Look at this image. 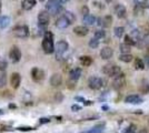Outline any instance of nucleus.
<instances>
[{"label":"nucleus","mask_w":149,"mask_h":133,"mask_svg":"<svg viewBox=\"0 0 149 133\" xmlns=\"http://www.w3.org/2000/svg\"><path fill=\"white\" fill-rule=\"evenodd\" d=\"M42 49H44V52L47 55L55 52L54 34L50 31H45V37H44V40H42Z\"/></svg>","instance_id":"f257e3e1"},{"label":"nucleus","mask_w":149,"mask_h":133,"mask_svg":"<svg viewBox=\"0 0 149 133\" xmlns=\"http://www.w3.org/2000/svg\"><path fill=\"white\" fill-rule=\"evenodd\" d=\"M103 72L108 77L115 78L119 73H121V69H120V66H116V65H106L103 68Z\"/></svg>","instance_id":"f03ea898"},{"label":"nucleus","mask_w":149,"mask_h":133,"mask_svg":"<svg viewBox=\"0 0 149 133\" xmlns=\"http://www.w3.org/2000/svg\"><path fill=\"white\" fill-rule=\"evenodd\" d=\"M46 9L51 14H57L61 10V2L59 0H49L46 5Z\"/></svg>","instance_id":"7ed1b4c3"},{"label":"nucleus","mask_w":149,"mask_h":133,"mask_svg":"<svg viewBox=\"0 0 149 133\" xmlns=\"http://www.w3.org/2000/svg\"><path fill=\"white\" fill-rule=\"evenodd\" d=\"M68 47L69 45L68 43H67V41L61 40V41L57 42L56 47H55V52H56V58H57L58 60H60L62 55L68 50Z\"/></svg>","instance_id":"20e7f679"},{"label":"nucleus","mask_w":149,"mask_h":133,"mask_svg":"<svg viewBox=\"0 0 149 133\" xmlns=\"http://www.w3.org/2000/svg\"><path fill=\"white\" fill-rule=\"evenodd\" d=\"M49 13L47 11H41L38 14V26L41 30H45L46 27L49 24Z\"/></svg>","instance_id":"39448f33"},{"label":"nucleus","mask_w":149,"mask_h":133,"mask_svg":"<svg viewBox=\"0 0 149 133\" xmlns=\"http://www.w3.org/2000/svg\"><path fill=\"white\" fill-rule=\"evenodd\" d=\"M13 34L18 38H27L29 36V28L26 24H21V26H17L13 29Z\"/></svg>","instance_id":"423d86ee"},{"label":"nucleus","mask_w":149,"mask_h":133,"mask_svg":"<svg viewBox=\"0 0 149 133\" xmlns=\"http://www.w3.org/2000/svg\"><path fill=\"white\" fill-rule=\"evenodd\" d=\"M88 86L92 90H99L103 86V80L99 77H90L88 80Z\"/></svg>","instance_id":"0eeeda50"},{"label":"nucleus","mask_w":149,"mask_h":133,"mask_svg":"<svg viewBox=\"0 0 149 133\" xmlns=\"http://www.w3.org/2000/svg\"><path fill=\"white\" fill-rule=\"evenodd\" d=\"M9 59L12 63H17L21 59V51L18 47H12L9 52Z\"/></svg>","instance_id":"6e6552de"},{"label":"nucleus","mask_w":149,"mask_h":133,"mask_svg":"<svg viewBox=\"0 0 149 133\" xmlns=\"http://www.w3.org/2000/svg\"><path fill=\"white\" fill-rule=\"evenodd\" d=\"M126 84V78L123 73H119L117 77L114 78V81H113V88L116 90H119V89L124 88Z\"/></svg>","instance_id":"1a4fd4ad"},{"label":"nucleus","mask_w":149,"mask_h":133,"mask_svg":"<svg viewBox=\"0 0 149 133\" xmlns=\"http://www.w3.org/2000/svg\"><path fill=\"white\" fill-rule=\"evenodd\" d=\"M31 77L34 82H41L45 79V72L39 68H34L31 70Z\"/></svg>","instance_id":"9d476101"},{"label":"nucleus","mask_w":149,"mask_h":133,"mask_svg":"<svg viewBox=\"0 0 149 133\" xmlns=\"http://www.w3.org/2000/svg\"><path fill=\"white\" fill-rule=\"evenodd\" d=\"M20 83H21V76L17 72L12 73L11 77H10V84L13 89H18L20 87Z\"/></svg>","instance_id":"9b49d317"},{"label":"nucleus","mask_w":149,"mask_h":133,"mask_svg":"<svg viewBox=\"0 0 149 133\" xmlns=\"http://www.w3.org/2000/svg\"><path fill=\"white\" fill-rule=\"evenodd\" d=\"M111 21H113V18L111 16H106V17H100L97 19V24L99 27H103V28H106V27H109L111 24Z\"/></svg>","instance_id":"f8f14e48"},{"label":"nucleus","mask_w":149,"mask_h":133,"mask_svg":"<svg viewBox=\"0 0 149 133\" xmlns=\"http://www.w3.org/2000/svg\"><path fill=\"white\" fill-rule=\"evenodd\" d=\"M125 102H126V103H130V104H140V103H142L144 101H142V99H141L139 95H137V94H130V95L126 97Z\"/></svg>","instance_id":"ddd939ff"},{"label":"nucleus","mask_w":149,"mask_h":133,"mask_svg":"<svg viewBox=\"0 0 149 133\" xmlns=\"http://www.w3.org/2000/svg\"><path fill=\"white\" fill-rule=\"evenodd\" d=\"M113 55H114V50L110 47H105L100 51V57H101V59H103V60H108Z\"/></svg>","instance_id":"4468645a"},{"label":"nucleus","mask_w":149,"mask_h":133,"mask_svg":"<svg viewBox=\"0 0 149 133\" xmlns=\"http://www.w3.org/2000/svg\"><path fill=\"white\" fill-rule=\"evenodd\" d=\"M115 13H116V16H117L118 18H120V19L125 18V17H126V13H127L125 6H123V5H117L115 7Z\"/></svg>","instance_id":"2eb2a0df"},{"label":"nucleus","mask_w":149,"mask_h":133,"mask_svg":"<svg viewBox=\"0 0 149 133\" xmlns=\"http://www.w3.org/2000/svg\"><path fill=\"white\" fill-rule=\"evenodd\" d=\"M62 83V77L59 73H55L50 78V84L52 87H59Z\"/></svg>","instance_id":"dca6fc26"},{"label":"nucleus","mask_w":149,"mask_h":133,"mask_svg":"<svg viewBox=\"0 0 149 133\" xmlns=\"http://www.w3.org/2000/svg\"><path fill=\"white\" fill-rule=\"evenodd\" d=\"M81 76V69L80 68H75V69H72L71 71H70V73H69V78H70V80L71 81H74V82H76Z\"/></svg>","instance_id":"f3484780"},{"label":"nucleus","mask_w":149,"mask_h":133,"mask_svg":"<svg viewBox=\"0 0 149 133\" xmlns=\"http://www.w3.org/2000/svg\"><path fill=\"white\" fill-rule=\"evenodd\" d=\"M69 24H70V22H69L64 16L60 17L57 21H56V27L59 28V29H66V28L69 27Z\"/></svg>","instance_id":"a211bd4d"},{"label":"nucleus","mask_w":149,"mask_h":133,"mask_svg":"<svg viewBox=\"0 0 149 133\" xmlns=\"http://www.w3.org/2000/svg\"><path fill=\"white\" fill-rule=\"evenodd\" d=\"M74 32L76 33L77 36L83 37V36H87V34H88L89 30H88V28H87V27H85V26H77V27H75Z\"/></svg>","instance_id":"6ab92c4d"},{"label":"nucleus","mask_w":149,"mask_h":133,"mask_svg":"<svg viewBox=\"0 0 149 133\" xmlns=\"http://www.w3.org/2000/svg\"><path fill=\"white\" fill-rule=\"evenodd\" d=\"M21 5L25 10H30L36 6V0H23Z\"/></svg>","instance_id":"aec40b11"},{"label":"nucleus","mask_w":149,"mask_h":133,"mask_svg":"<svg viewBox=\"0 0 149 133\" xmlns=\"http://www.w3.org/2000/svg\"><path fill=\"white\" fill-rule=\"evenodd\" d=\"M83 23L86 26H92L95 22H96V18L92 16V14H86L83 16V19H82Z\"/></svg>","instance_id":"412c9836"},{"label":"nucleus","mask_w":149,"mask_h":133,"mask_svg":"<svg viewBox=\"0 0 149 133\" xmlns=\"http://www.w3.org/2000/svg\"><path fill=\"white\" fill-rule=\"evenodd\" d=\"M79 61L83 66H89L92 63V59L89 55H82V57H80Z\"/></svg>","instance_id":"4be33fe9"},{"label":"nucleus","mask_w":149,"mask_h":133,"mask_svg":"<svg viewBox=\"0 0 149 133\" xmlns=\"http://www.w3.org/2000/svg\"><path fill=\"white\" fill-rule=\"evenodd\" d=\"M119 60L123 61V62L129 63V62H131L134 60V57H132V55H130V53H121V55H119Z\"/></svg>","instance_id":"5701e85b"},{"label":"nucleus","mask_w":149,"mask_h":133,"mask_svg":"<svg viewBox=\"0 0 149 133\" xmlns=\"http://www.w3.org/2000/svg\"><path fill=\"white\" fill-rule=\"evenodd\" d=\"M9 22H10L9 17H7V16L1 17L0 18V29H6L9 26Z\"/></svg>","instance_id":"b1692460"},{"label":"nucleus","mask_w":149,"mask_h":133,"mask_svg":"<svg viewBox=\"0 0 149 133\" xmlns=\"http://www.w3.org/2000/svg\"><path fill=\"white\" fill-rule=\"evenodd\" d=\"M64 17L70 22V24L71 23H74V22L76 21V17H75V14L72 13V12H70V11H65V14H64Z\"/></svg>","instance_id":"393cba45"},{"label":"nucleus","mask_w":149,"mask_h":133,"mask_svg":"<svg viewBox=\"0 0 149 133\" xmlns=\"http://www.w3.org/2000/svg\"><path fill=\"white\" fill-rule=\"evenodd\" d=\"M135 69H137V70H144L145 69V63L141 59H139V58L135 59Z\"/></svg>","instance_id":"a878e982"},{"label":"nucleus","mask_w":149,"mask_h":133,"mask_svg":"<svg viewBox=\"0 0 149 133\" xmlns=\"http://www.w3.org/2000/svg\"><path fill=\"white\" fill-rule=\"evenodd\" d=\"M124 32H125V28L124 27H116L114 29V33H115V36L117 38H121Z\"/></svg>","instance_id":"bb28decb"},{"label":"nucleus","mask_w":149,"mask_h":133,"mask_svg":"<svg viewBox=\"0 0 149 133\" xmlns=\"http://www.w3.org/2000/svg\"><path fill=\"white\" fill-rule=\"evenodd\" d=\"M119 50L121 53H129L130 52V45L126 43H121L119 45Z\"/></svg>","instance_id":"cd10ccee"},{"label":"nucleus","mask_w":149,"mask_h":133,"mask_svg":"<svg viewBox=\"0 0 149 133\" xmlns=\"http://www.w3.org/2000/svg\"><path fill=\"white\" fill-rule=\"evenodd\" d=\"M136 131H137L136 125H135V124H130V125H129L128 128H126L121 133H136Z\"/></svg>","instance_id":"c85d7f7f"},{"label":"nucleus","mask_w":149,"mask_h":133,"mask_svg":"<svg viewBox=\"0 0 149 133\" xmlns=\"http://www.w3.org/2000/svg\"><path fill=\"white\" fill-rule=\"evenodd\" d=\"M125 43L128 44V45H136V42L134 41V39H132V37L131 36H129V34H127L125 36Z\"/></svg>","instance_id":"c756f323"},{"label":"nucleus","mask_w":149,"mask_h":133,"mask_svg":"<svg viewBox=\"0 0 149 133\" xmlns=\"http://www.w3.org/2000/svg\"><path fill=\"white\" fill-rule=\"evenodd\" d=\"M98 45H99V40H98L97 38H93V39H91V40L89 41V47H90L91 49L98 48Z\"/></svg>","instance_id":"7c9ffc66"},{"label":"nucleus","mask_w":149,"mask_h":133,"mask_svg":"<svg viewBox=\"0 0 149 133\" xmlns=\"http://www.w3.org/2000/svg\"><path fill=\"white\" fill-rule=\"evenodd\" d=\"M105 36H106V32H105L103 30H97V31L95 32V38H97L98 40L105 38Z\"/></svg>","instance_id":"2f4dec72"},{"label":"nucleus","mask_w":149,"mask_h":133,"mask_svg":"<svg viewBox=\"0 0 149 133\" xmlns=\"http://www.w3.org/2000/svg\"><path fill=\"white\" fill-rule=\"evenodd\" d=\"M7 83V78L3 73H0V87H3Z\"/></svg>","instance_id":"473e14b6"},{"label":"nucleus","mask_w":149,"mask_h":133,"mask_svg":"<svg viewBox=\"0 0 149 133\" xmlns=\"http://www.w3.org/2000/svg\"><path fill=\"white\" fill-rule=\"evenodd\" d=\"M135 2H136V5H137V6L142 7L144 9H145L146 5H147V0H135Z\"/></svg>","instance_id":"72a5a7b5"},{"label":"nucleus","mask_w":149,"mask_h":133,"mask_svg":"<svg viewBox=\"0 0 149 133\" xmlns=\"http://www.w3.org/2000/svg\"><path fill=\"white\" fill-rule=\"evenodd\" d=\"M6 66H7V62L3 61L2 59H0V70H5Z\"/></svg>","instance_id":"f704fd0d"},{"label":"nucleus","mask_w":149,"mask_h":133,"mask_svg":"<svg viewBox=\"0 0 149 133\" xmlns=\"http://www.w3.org/2000/svg\"><path fill=\"white\" fill-rule=\"evenodd\" d=\"M81 12H82V14H83V16H86V14H89V9H88V7L83 6V7L81 8Z\"/></svg>","instance_id":"c9c22d12"},{"label":"nucleus","mask_w":149,"mask_h":133,"mask_svg":"<svg viewBox=\"0 0 149 133\" xmlns=\"http://www.w3.org/2000/svg\"><path fill=\"white\" fill-rule=\"evenodd\" d=\"M18 130H19V131H31V130H34V129L30 128V126H20V128H18Z\"/></svg>","instance_id":"e433bc0d"},{"label":"nucleus","mask_w":149,"mask_h":133,"mask_svg":"<svg viewBox=\"0 0 149 133\" xmlns=\"http://www.w3.org/2000/svg\"><path fill=\"white\" fill-rule=\"evenodd\" d=\"M142 41H144V43L146 44V45H149V33L145 34V37H144Z\"/></svg>","instance_id":"4c0bfd02"},{"label":"nucleus","mask_w":149,"mask_h":133,"mask_svg":"<svg viewBox=\"0 0 149 133\" xmlns=\"http://www.w3.org/2000/svg\"><path fill=\"white\" fill-rule=\"evenodd\" d=\"M71 110L74 111V112H77V111L81 110V108L79 107V105H77V104H74V105L71 107Z\"/></svg>","instance_id":"58836bf2"},{"label":"nucleus","mask_w":149,"mask_h":133,"mask_svg":"<svg viewBox=\"0 0 149 133\" xmlns=\"http://www.w3.org/2000/svg\"><path fill=\"white\" fill-rule=\"evenodd\" d=\"M62 98H64V97H62L60 93H57V95H56V99H57L58 102H59V101H61V100H62Z\"/></svg>","instance_id":"ea45409f"},{"label":"nucleus","mask_w":149,"mask_h":133,"mask_svg":"<svg viewBox=\"0 0 149 133\" xmlns=\"http://www.w3.org/2000/svg\"><path fill=\"white\" fill-rule=\"evenodd\" d=\"M50 121L49 119H45V118H42V119H40V123L42 124V123H48V122Z\"/></svg>","instance_id":"a19ab883"},{"label":"nucleus","mask_w":149,"mask_h":133,"mask_svg":"<svg viewBox=\"0 0 149 133\" xmlns=\"http://www.w3.org/2000/svg\"><path fill=\"white\" fill-rule=\"evenodd\" d=\"M83 104H85V105H91L92 101H85V102H83Z\"/></svg>","instance_id":"79ce46f5"},{"label":"nucleus","mask_w":149,"mask_h":133,"mask_svg":"<svg viewBox=\"0 0 149 133\" xmlns=\"http://www.w3.org/2000/svg\"><path fill=\"white\" fill-rule=\"evenodd\" d=\"M76 100H77V101H82V102H85V99H83V98H80V97H76Z\"/></svg>","instance_id":"37998d69"},{"label":"nucleus","mask_w":149,"mask_h":133,"mask_svg":"<svg viewBox=\"0 0 149 133\" xmlns=\"http://www.w3.org/2000/svg\"><path fill=\"white\" fill-rule=\"evenodd\" d=\"M138 133H148V132H147V130H146V129H141V130H140Z\"/></svg>","instance_id":"c03bdc74"},{"label":"nucleus","mask_w":149,"mask_h":133,"mask_svg":"<svg viewBox=\"0 0 149 133\" xmlns=\"http://www.w3.org/2000/svg\"><path fill=\"white\" fill-rule=\"evenodd\" d=\"M59 1H60L61 3H65V2H68L69 0H59Z\"/></svg>","instance_id":"a18cd8bd"},{"label":"nucleus","mask_w":149,"mask_h":133,"mask_svg":"<svg viewBox=\"0 0 149 133\" xmlns=\"http://www.w3.org/2000/svg\"><path fill=\"white\" fill-rule=\"evenodd\" d=\"M9 108H11V109H15V108H16V105H15V104H10V105H9Z\"/></svg>","instance_id":"49530a36"},{"label":"nucleus","mask_w":149,"mask_h":133,"mask_svg":"<svg viewBox=\"0 0 149 133\" xmlns=\"http://www.w3.org/2000/svg\"><path fill=\"white\" fill-rule=\"evenodd\" d=\"M106 1H107V2H110V1H111V0H106Z\"/></svg>","instance_id":"de8ad7c7"},{"label":"nucleus","mask_w":149,"mask_h":133,"mask_svg":"<svg viewBox=\"0 0 149 133\" xmlns=\"http://www.w3.org/2000/svg\"><path fill=\"white\" fill-rule=\"evenodd\" d=\"M0 10H1V1H0Z\"/></svg>","instance_id":"09e8293b"},{"label":"nucleus","mask_w":149,"mask_h":133,"mask_svg":"<svg viewBox=\"0 0 149 133\" xmlns=\"http://www.w3.org/2000/svg\"><path fill=\"white\" fill-rule=\"evenodd\" d=\"M80 1H87V0H80Z\"/></svg>","instance_id":"8fccbe9b"},{"label":"nucleus","mask_w":149,"mask_h":133,"mask_svg":"<svg viewBox=\"0 0 149 133\" xmlns=\"http://www.w3.org/2000/svg\"><path fill=\"white\" fill-rule=\"evenodd\" d=\"M39 1H45V0H39Z\"/></svg>","instance_id":"3c124183"}]
</instances>
